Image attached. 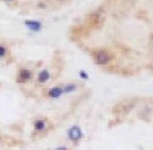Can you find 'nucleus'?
<instances>
[{
    "mask_svg": "<svg viewBox=\"0 0 153 150\" xmlns=\"http://www.w3.org/2000/svg\"><path fill=\"white\" fill-rule=\"evenodd\" d=\"M24 27L27 28L32 33H40L41 30L44 29V23L40 20H34V18H27L24 20Z\"/></svg>",
    "mask_w": 153,
    "mask_h": 150,
    "instance_id": "obj_7",
    "label": "nucleus"
},
{
    "mask_svg": "<svg viewBox=\"0 0 153 150\" xmlns=\"http://www.w3.org/2000/svg\"><path fill=\"white\" fill-rule=\"evenodd\" d=\"M1 3H4V4L9 5V7H15V5L19 4V0H0Z\"/></svg>",
    "mask_w": 153,
    "mask_h": 150,
    "instance_id": "obj_11",
    "label": "nucleus"
},
{
    "mask_svg": "<svg viewBox=\"0 0 153 150\" xmlns=\"http://www.w3.org/2000/svg\"><path fill=\"white\" fill-rule=\"evenodd\" d=\"M50 125H52V121L48 119L46 116H44V115L36 116L32 120V138L37 140L40 137L45 136L49 132Z\"/></svg>",
    "mask_w": 153,
    "mask_h": 150,
    "instance_id": "obj_2",
    "label": "nucleus"
},
{
    "mask_svg": "<svg viewBox=\"0 0 153 150\" xmlns=\"http://www.w3.org/2000/svg\"><path fill=\"white\" fill-rule=\"evenodd\" d=\"M62 96H65L62 90V83L61 84H54L52 87L44 90V98L48 99V100H58Z\"/></svg>",
    "mask_w": 153,
    "mask_h": 150,
    "instance_id": "obj_6",
    "label": "nucleus"
},
{
    "mask_svg": "<svg viewBox=\"0 0 153 150\" xmlns=\"http://www.w3.org/2000/svg\"><path fill=\"white\" fill-rule=\"evenodd\" d=\"M11 47L5 42H0V61H7L11 58Z\"/></svg>",
    "mask_w": 153,
    "mask_h": 150,
    "instance_id": "obj_9",
    "label": "nucleus"
},
{
    "mask_svg": "<svg viewBox=\"0 0 153 150\" xmlns=\"http://www.w3.org/2000/svg\"><path fill=\"white\" fill-rule=\"evenodd\" d=\"M1 146H3V142H1V141H0V148H1Z\"/></svg>",
    "mask_w": 153,
    "mask_h": 150,
    "instance_id": "obj_14",
    "label": "nucleus"
},
{
    "mask_svg": "<svg viewBox=\"0 0 153 150\" xmlns=\"http://www.w3.org/2000/svg\"><path fill=\"white\" fill-rule=\"evenodd\" d=\"M53 74H52V70L49 67H41L34 75V83L36 86H46L52 82Z\"/></svg>",
    "mask_w": 153,
    "mask_h": 150,
    "instance_id": "obj_5",
    "label": "nucleus"
},
{
    "mask_svg": "<svg viewBox=\"0 0 153 150\" xmlns=\"http://www.w3.org/2000/svg\"><path fill=\"white\" fill-rule=\"evenodd\" d=\"M62 90H63V95H71L75 94L81 90V83H78L76 81H70L66 83H62Z\"/></svg>",
    "mask_w": 153,
    "mask_h": 150,
    "instance_id": "obj_8",
    "label": "nucleus"
},
{
    "mask_svg": "<svg viewBox=\"0 0 153 150\" xmlns=\"http://www.w3.org/2000/svg\"><path fill=\"white\" fill-rule=\"evenodd\" d=\"M90 57L98 67H106L116 59V54L110 47H95L90 52Z\"/></svg>",
    "mask_w": 153,
    "mask_h": 150,
    "instance_id": "obj_1",
    "label": "nucleus"
},
{
    "mask_svg": "<svg viewBox=\"0 0 153 150\" xmlns=\"http://www.w3.org/2000/svg\"><path fill=\"white\" fill-rule=\"evenodd\" d=\"M85 132L79 124H73L66 129V141L70 142L73 146H78L83 141Z\"/></svg>",
    "mask_w": 153,
    "mask_h": 150,
    "instance_id": "obj_4",
    "label": "nucleus"
},
{
    "mask_svg": "<svg viewBox=\"0 0 153 150\" xmlns=\"http://www.w3.org/2000/svg\"><path fill=\"white\" fill-rule=\"evenodd\" d=\"M56 1H57V3H59V4H63V5H65V4H69V3L71 1V0H56Z\"/></svg>",
    "mask_w": 153,
    "mask_h": 150,
    "instance_id": "obj_13",
    "label": "nucleus"
},
{
    "mask_svg": "<svg viewBox=\"0 0 153 150\" xmlns=\"http://www.w3.org/2000/svg\"><path fill=\"white\" fill-rule=\"evenodd\" d=\"M78 76H79V79H81V81H85V82L90 81V75H88L85 70H79V71H78Z\"/></svg>",
    "mask_w": 153,
    "mask_h": 150,
    "instance_id": "obj_10",
    "label": "nucleus"
},
{
    "mask_svg": "<svg viewBox=\"0 0 153 150\" xmlns=\"http://www.w3.org/2000/svg\"><path fill=\"white\" fill-rule=\"evenodd\" d=\"M53 150H73V149L70 148L69 145H58V146H56Z\"/></svg>",
    "mask_w": 153,
    "mask_h": 150,
    "instance_id": "obj_12",
    "label": "nucleus"
},
{
    "mask_svg": "<svg viewBox=\"0 0 153 150\" xmlns=\"http://www.w3.org/2000/svg\"><path fill=\"white\" fill-rule=\"evenodd\" d=\"M34 75H36V70L28 65H19L16 70L15 82L20 86L30 84L34 81Z\"/></svg>",
    "mask_w": 153,
    "mask_h": 150,
    "instance_id": "obj_3",
    "label": "nucleus"
}]
</instances>
